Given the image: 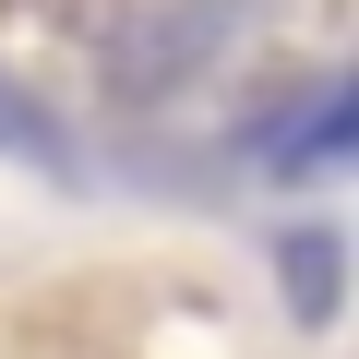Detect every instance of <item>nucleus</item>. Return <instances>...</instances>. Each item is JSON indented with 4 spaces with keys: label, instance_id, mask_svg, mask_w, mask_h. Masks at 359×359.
Returning a JSON list of instances; mask_svg holds the SVG:
<instances>
[{
    "label": "nucleus",
    "instance_id": "2",
    "mask_svg": "<svg viewBox=\"0 0 359 359\" xmlns=\"http://www.w3.org/2000/svg\"><path fill=\"white\" fill-rule=\"evenodd\" d=\"M287 287H299V323H335V228L287 240Z\"/></svg>",
    "mask_w": 359,
    "mask_h": 359
},
{
    "label": "nucleus",
    "instance_id": "1",
    "mask_svg": "<svg viewBox=\"0 0 359 359\" xmlns=\"http://www.w3.org/2000/svg\"><path fill=\"white\" fill-rule=\"evenodd\" d=\"M347 120H359V96H347V84H323V96L299 108V132H287V144H264V156H276V168H335V156H347Z\"/></svg>",
    "mask_w": 359,
    "mask_h": 359
}]
</instances>
